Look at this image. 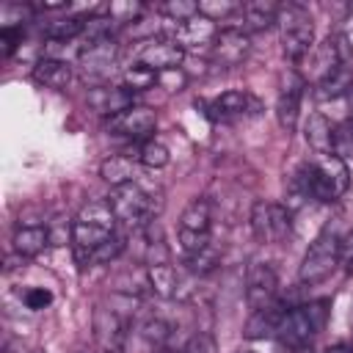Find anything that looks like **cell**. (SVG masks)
Listing matches in <instances>:
<instances>
[{
    "label": "cell",
    "mask_w": 353,
    "mask_h": 353,
    "mask_svg": "<svg viewBox=\"0 0 353 353\" xmlns=\"http://www.w3.org/2000/svg\"><path fill=\"white\" fill-rule=\"evenodd\" d=\"M303 135H306V143L317 154H334V127H331V121L323 113H312L306 119Z\"/></svg>",
    "instance_id": "cb8c5ba5"
},
{
    "label": "cell",
    "mask_w": 353,
    "mask_h": 353,
    "mask_svg": "<svg viewBox=\"0 0 353 353\" xmlns=\"http://www.w3.org/2000/svg\"><path fill=\"white\" fill-rule=\"evenodd\" d=\"M215 262H218V254H215V248L212 245H207L204 251H199V254H193V256H185V265H188V270L190 273H210L212 268H215Z\"/></svg>",
    "instance_id": "836d02e7"
},
{
    "label": "cell",
    "mask_w": 353,
    "mask_h": 353,
    "mask_svg": "<svg viewBox=\"0 0 353 353\" xmlns=\"http://www.w3.org/2000/svg\"><path fill=\"white\" fill-rule=\"evenodd\" d=\"M182 353H218V350H215V342H212L210 334H196V336L188 339Z\"/></svg>",
    "instance_id": "f35d334b"
},
{
    "label": "cell",
    "mask_w": 353,
    "mask_h": 353,
    "mask_svg": "<svg viewBox=\"0 0 353 353\" xmlns=\"http://www.w3.org/2000/svg\"><path fill=\"white\" fill-rule=\"evenodd\" d=\"M108 204L116 215V221L132 226V229H146L149 223L157 221V212L163 207V201L143 190L138 182H127V185H119V188H110V196H108Z\"/></svg>",
    "instance_id": "3957f363"
},
{
    "label": "cell",
    "mask_w": 353,
    "mask_h": 353,
    "mask_svg": "<svg viewBox=\"0 0 353 353\" xmlns=\"http://www.w3.org/2000/svg\"><path fill=\"white\" fill-rule=\"evenodd\" d=\"M85 22H88V17L69 14V17H63V19L47 22V25H44V33L50 36V41H69V39L85 33Z\"/></svg>",
    "instance_id": "4316f807"
},
{
    "label": "cell",
    "mask_w": 353,
    "mask_h": 353,
    "mask_svg": "<svg viewBox=\"0 0 353 353\" xmlns=\"http://www.w3.org/2000/svg\"><path fill=\"white\" fill-rule=\"evenodd\" d=\"M215 36H218V30H215V22L212 19H207V17H201V14H196V17H190L188 22H179L176 25V33H174V41H179L182 47H212V41H215Z\"/></svg>",
    "instance_id": "d6986e66"
},
{
    "label": "cell",
    "mask_w": 353,
    "mask_h": 353,
    "mask_svg": "<svg viewBox=\"0 0 353 353\" xmlns=\"http://www.w3.org/2000/svg\"><path fill=\"white\" fill-rule=\"evenodd\" d=\"M342 245H345L342 237L336 232H331V229L317 234L309 243V248H306V254L301 259L298 279L303 284H320L323 279H328L334 273V268L339 265V259H342Z\"/></svg>",
    "instance_id": "5b68a950"
},
{
    "label": "cell",
    "mask_w": 353,
    "mask_h": 353,
    "mask_svg": "<svg viewBox=\"0 0 353 353\" xmlns=\"http://www.w3.org/2000/svg\"><path fill=\"white\" fill-rule=\"evenodd\" d=\"M248 50H251V39H248L245 30H240V28H223L215 36V41H212V61L221 63L223 69H232V66H237V63L245 61Z\"/></svg>",
    "instance_id": "9a60e30c"
},
{
    "label": "cell",
    "mask_w": 353,
    "mask_h": 353,
    "mask_svg": "<svg viewBox=\"0 0 353 353\" xmlns=\"http://www.w3.org/2000/svg\"><path fill=\"white\" fill-rule=\"evenodd\" d=\"M323 353H353V347H347V345H331Z\"/></svg>",
    "instance_id": "ab89813d"
},
{
    "label": "cell",
    "mask_w": 353,
    "mask_h": 353,
    "mask_svg": "<svg viewBox=\"0 0 353 353\" xmlns=\"http://www.w3.org/2000/svg\"><path fill=\"white\" fill-rule=\"evenodd\" d=\"M116 55H119V47H116V41L110 36L85 41L80 47V52H77L85 77H105V74H110V69L116 63Z\"/></svg>",
    "instance_id": "5bb4252c"
},
{
    "label": "cell",
    "mask_w": 353,
    "mask_h": 353,
    "mask_svg": "<svg viewBox=\"0 0 353 353\" xmlns=\"http://www.w3.org/2000/svg\"><path fill=\"white\" fill-rule=\"evenodd\" d=\"M276 292H279V276L276 270L268 265V262H251L248 265V273H245V301L251 306V312L268 306L276 301Z\"/></svg>",
    "instance_id": "8fae6325"
},
{
    "label": "cell",
    "mask_w": 353,
    "mask_h": 353,
    "mask_svg": "<svg viewBox=\"0 0 353 353\" xmlns=\"http://www.w3.org/2000/svg\"><path fill=\"white\" fill-rule=\"evenodd\" d=\"M152 353H182V350H174L171 345H160V347H152Z\"/></svg>",
    "instance_id": "60d3db41"
},
{
    "label": "cell",
    "mask_w": 353,
    "mask_h": 353,
    "mask_svg": "<svg viewBox=\"0 0 353 353\" xmlns=\"http://www.w3.org/2000/svg\"><path fill=\"white\" fill-rule=\"evenodd\" d=\"M163 14L171 19V22H188L190 17H196L199 14V3H193V0H168L165 6H163Z\"/></svg>",
    "instance_id": "d6a6232c"
},
{
    "label": "cell",
    "mask_w": 353,
    "mask_h": 353,
    "mask_svg": "<svg viewBox=\"0 0 353 353\" xmlns=\"http://www.w3.org/2000/svg\"><path fill=\"white\" fill-rule=\"evenodd\" d=\"M303 88H306V80L290 69L281 74V83H279V97H276V119L281 124L284 132H292L298 127V113H301V99H303Z\"/></svg>",
    "instance_id": "9c48e42d"
},
{
    "label": "cell",
    "mask_w": 353,
    "mask_h": 353,
    "mask_svg": "<svg viewBox=\"0 0 353 353\" xmlns=\"http://www.w3.org/2000/svg\"><path fill=\"white\" fill-rule=\"evenodd\" d=\"M99 176L110 185V188H119V185H127V182H135V163L124 154H110L99 163Z\"/></svg>",
    "instance_id": "d4e9b609"
},
{
    "label": "cell",
    "mask_w": 353,
    "mask_h": 353,
    "mask_svg": "<svg viewBox=\"0 0 353 353\" xmlns=\"http://www.w3.org/2000/svg\"><path fill=\"white\" fill-rule=\"evenodd\" d=\"M88 105H91L97 113L113 119V116H119L121 110L132 108L135 102H132V91H130V88H124V85H102V88H91V91H88Z\"/></svg>",
    "instance_id": "ac0fdd59"
},
{
    "label": "cell",
    "mask_w": 353,
    "mask_h": 353,
    "mask_svg": "<svg viewBox=\"0 0 353 353\" xmlns=\"http://www.w3.org/2000/svg\"><path fill=\"white\" fill-rule=\"evenodd\" d=\"M30 353H44V350H30Z\"/></svg>",
    "instance_id": "b9f144b4"
},
{
    "label": "cell",
    "mask_w": 353,
    "mask_h": 353,
    "mask_svg": "<svg viewBox=\"0 0 353 353\" xmlns=\"http://www.w3.org/2000/svg\"><path fill=\"white\" fill-rule=\"evenodd\" d=\"M196 108H204V113L212 121H232V119H245L259 110V102L248 91H223L212 102H196Z\"/></svg>",
    "instance_id": "7c38bea8"
},
{
    "label": "cell",
    "mask_w": 353,
    "mask_h": 353,
    "mask_svg": "<svg viewBox=\"0 0 353 353\" xmlns=\"http://www.w3.org/2000/svg\"><path fill=\"white\" fill-rule=\"evenodd\" d=\"M234 11H240V6L237 3H229V0H223V3H210V0H204V3H199V14L201 17H207V19H218V17H229V14H234Z\"/></svg>",
    "instance_id": "d590c367"
},
{
    "label": "cell",
    "mask_w": 353,
    "mask_h": 353,
    "mask_svg": "<svg viewBox=\"0 0 353 353\" xmlns=\"http://www.w3.org/2000/svg\"><path fill=\"white\" fill-rule=\"evenodd\" d=\"M135 160L146 168H163V165H168V149L160 141H143Z\"/></svg>",
    "instance_id": "f1b7e54d"
},
{
    "label": "cell",
    "mask_w": 353,
    "mask_h": 353,
    "mask_svg": "<svg viewBox=\"0 0 353 353\" xmlns=\"http://www.w3.org/2000/svg\"><path fill=\"white\" fill-rule=\"evenodd\" d=\"M248 226L259 243H281L292 229V212L279 201H254Z\"/></svg>",
    "instance_id": "ba28073f"
},
{
    "label": "cell",
    "mask_w": 353,
    "mask_h": 353,
    "mask_svg": "<svg viewBox=\"0 0 353 353\" xmlns=\"http://www.w3.org/2000/svg\"><path fill=\"white\" fill-rule=\"evenodd\" d=\"M287 309H290L287 301H273V303H268V306L251 312V317H248L243 334H245L248 339H268V336H276V334H279V325H281V320H284V314H287Z\"/></svg>",
    "instance_id": "e0dca14e"
},
{
    "label": "cell",
    "mask_w": 353,
    "mask_h": 353,
    "mask_svg": "<svg viewBox=\"0 0 353 353\" xmlns=\"http://www.w3.org/2000/svg\"><path fill=\"white\" fill-rule=\"evenodd\" d=\"M33 77L47 85V88H55V91H63L69 83H72V66L69 61L63 58H41L33 69Z\"/></svg>",
    "instance_id": "603a6c76"
},
{
    "label": "cell",
    "mask_w": 353,
    "mask_h": 353,
    "mask_svg": "<svg viewBox=\"0 0 353 353\" xmlns=\"http://www.w3.org/2000/svg\"><path fill=\"white\" fill-rule=\"evenodd\" d=\"M154 127H157V116L152 108H143V105H132L119 116L108 119V130L130 141H146L154 132Z\"/></svg>",
    "instance_id": "4fadbf2b"
},
{
    "label": "cell",
    "mask_w": 353,
    "mask_h": 353,
    "mask_svg": "<svg viewBox=\"0 0 353 353\" xmlns=\"http://www.w3.org/2000/svg\"><path fill=\"white\" fill-rule=\"evenodd\" d=\"M350 328H353V317H350Z\"/></svg>",
    "instance_id": "7bdbcfd3"
},
{
    "label": "cell",
    "mask_w": 353,
    "mask_h": 353,
    "mask_svg": "<svg viewBox=\"0 0 353 353\" xmlns=\"http://www.w3.org/2000/svg\"><path fill=\"white\" fill-rule=\"evenodd\" d=\"M240 14H243V25L240 30H265L270 25H276V17H279V6L270 3V0H251V3H243L240 6Z\"/></svg>",
    "instance_id": "7402d4cb"
},
{
    "label": "cell",
    "mask_w": 353,
    "mask_h": 353,
    "mask_svg": "<svg viewBox=\"0 0 353 353\" xmlns=\"http://www.w3.org/2000/svg\"><path fill=\"white\" fill-rule=\"evenodd\" d=\"M146 284L160 298H182V287H185L182 273L174 265H168V262L146 265Z\"/></svg>",
    "instance_id": "ffe728a7"
},
{
    "label": "cell",
    "mask_w": 353,
    "mask_h": 353,
    "mask_svg": "<svg viewBox=\"0 0 353 353\" xmlns=\"http://www.w3.org/2000/svg\"><path fill=\"white\" fill-rule=\"evenodd\" d=\"M116 226V215L108 201H88L80 207V212L72 221V243L77 251V259L83 262L97 245H102Z\"/></svg>",
    "instance_id": "7a4b0ae2"
},
{
    "label": "cell",
    "mask_w": 353,
    "mask_h": 353,
    "mask_svg": "<svg viewBox=\"0 0 353 353\" xmlns=\"http://www.w3.org/2000/svg\"><path fill=\"white\" fill-rule=\"evenodd\" d=\"M141 336L152 345V347H160V345H168V336H171V325L163 320V317H149L143 325H141Z\"/></svg>",
    "instance_id": "1f68e13d"
},
{
    "label": "cell",
    "mask_w": 353,
    "mask_h": 353,
    "mask_svg": "<svg viewBox=\"0 0 353 353\" xmlns=\"http://www.w3.org/2000/svg\"><path fill=\"white\" fill-rule=\"evenodd\" d=\"M276 25H279V39H281V52L290 61H301V58H306L312 52L314 22H312V14L301 3L279 6Z\"/></svg>",
    "instance_id": "277c9868"
},
{
    "label": "cell",
    "mask_w": 353,
    "mask_h": 353,
    "mask_svg": "<svg viewBox=\"0 0 353 353\" xmlns=\"http://www.w3.org/2000/svg\"><path fill=\"white\" fill-rule=\"evenodd\" d=\"M94 336L102 345V350H121L127 336V317L119 309L97 306L94 309Z\"/></svg>",
    "instance_id": "2e32d148"
},
{
    "label": "cell",
    "mask_w": 353,
    "mask_h": 353,
    "mask_svg": "<svg viewBox=\"0 0 353 353\" xmlns=\"http://www.w3.org/2000/svg\"><path fill=\"white\" fill-rule=\"evenodd\" d=\"M141 11H143L141 3H110L108 6V17H113L116 22H132L141 17Z\"/></svg>",
    "instance_id": "8d00e7d4"
},
{
    "label": "cell",
    "mask_w": 353,
    "mask_h": 353,
    "mask_svg": "<svg viewBox=\"0 0 353 353\" xmlns=\"http://www.w3.org/2000/svg\"><path fill=\"white\" fill-rule=\"evenodd\" d=\"M157 80H160V74L152 72V69L143 66V63H135L132 69L124 72V88H130L132 94H135V91H146V88H152Z\"/></svg>",
    "instance_id": "83f0119b"
},
{
    "label": "cell",
    "mask_w": 353,
    "mask_h": 353,
    "mask_svg": "<svg viewBox=\"0 0 353 353\" xmlns=\"http://www.w3.org/2000/svg\"><path fill=\"white\" fill-rule=\"evenodd\" d=\"M210 229H212V204L207 199H193L179 215V245L185 256H193L207 245H212Z\"/></svg>",
    "instance_id": "52a82bcc"
},
{
    "label": "cell",
    "mask_w": 353,
    "mask_h": 353,
    "mask_svg": "<svg viewBox=\"0 0 353 353\" xmlns=\"http://www.w3.org/2000/svg\"><path fill=\"white\" fill-rule=\"evenodd\" d=\"M334 154L342 160L353 157V116H347L334 127Z\"/></svg>",
    "instance_id": "4dcf8cb0"
},
{
    "label": "cell",
    "mask_w": 353,
    "mask_h": 353,
    "mask_svg": "<svg viewBox=\"0 0 353 353\" xmlns=\"http://www.w3.org/2000/svg\"><path fill=\"white\" fill-rule=\"evenodd\" d=\"M19 44H22V28L19 25H3L0 28V52H3V58H11Z\"/></svg>",
    "instance_id": "e575fe53"
},
{
    "label": "cell",
    "mask_w": 353,
    "mask_h": 353,
    "mask_svg": "<svg viewBox=\"0 0 353 353\" xmlns=\"http://www.w3.org/2000/svg\"><path fill=\"white\" fill-rule=\"evenodd\" d=\"M182 58H185V47L174 39H146L138 47V63L149 66L157 74L179 69Z\"/></svg>",
    "instance_id": "30bf717a"
},
{
    "label": "cell",
    "mask_w": 353,
    "mask_h": 353,
    "mask_svg": "<svg viewBox=\"0 0 353 353\" xmlns=\"http://www.w3.org/2000/svg\"><path fill=\"white\" fill-rule=\"evenodd\" d=\"M11 243H14V251L22 259H33V256H39V254L47 251V245L52 243V237H50V229L47 226H41V223H25V226H19L14 232V240Z\"/></svg>",
    "instance_id": "44dd1931"
},
{
    "label": "cell",
    "mask_w": 353,
    "mask_h": 353,
    "mask_svg": "<svg viewBox=\"0 0 353 353\" xmlns=\"http://www.w3.org/2000/svg\"><path fill=\"white\" fill-rule=\"evenodd\" d=\"M80 353H88V350H80Z\"/></svg>",
    "instance_id": "ee69618b"
},
{
    "label": "cell",
    "mask_w": 353,
    "mask_h": 353,
    "mask_svg": "<svg viewBox=\"0 0 353 353\" xmlns=\"http://www.w3.org/2000/svg\"><path fill=\"white\" fill-rule=\"evenodd\" d=\"M350 88H353V69L336 66L331 74H325V77L317 83L314 97H317V99H336V97L347 94Z\"/></svg>",
    "instance_id": "484cf974"
},
{
    "label": "cell",
    "mask_w": 353,
    "mask_h": 353,
    "mask_svg": "<svg viewBox=\"0 0 353 353\" xmlns=\"http://www.w3.org/2000/svg\"><path fill=\"white\" fill-rule=\"evenodd\" d=\"M306 168H309L312 199H317L323 204L336 201L350 185V171H347L345 160L336 154H317L312 163H306Z\"/></svg>",
    "instance_id": "8992f818"
},
{
    "label": "cell",
    "mask_w": 353,
    "mask_h": 353,
    "mask_svg": "<svg viewBox=\"0 0 353 353\" xmlns=\"http://www.w3.org/2000/svg\"><path fill=\"white\" fill-rule=\"evenodd\" d=\"M328 301L320 298V301H306V303H298V306H290L281 325H279V334L276 339L287 347V350H301L303 345H309L328 323Z\"/></svg>",
    "instance_id": "6da1fadb"
},
{
    "label": "cell",
    "mask_w": 353,
    "mask_h": 353,
    "mask_svg": "<svg viewBox=\"0 0 353 353\" xmlns=\"http://www.w3.org/2000/svg\"><path fill=\"white\" fill-rule=\"evenodd\" d=\"M124 251V237H119V234H110L102 245H97L83 262H94V265H108V262H113L119 254Z\"/></svg>",
    "instance_id": "f546056e"
},
{
    "label": "cell",
    "mask_w": 353,
    "mask_h": 353,
    "mask_svg": "<svg viewBox=\"0 0 353 353\" xmlns=\"http://www.w3.org/2000/svg\"><path fill=\"white\" fill-rule=\"evenodd\" d=\"M22 301H25V306H28V309L39 312V309H47V306L52 303V292H50V290H44V287H30V290L22 295Z\"/></svg>",
    "instance_id": "74e56055"
}]
</instances>
